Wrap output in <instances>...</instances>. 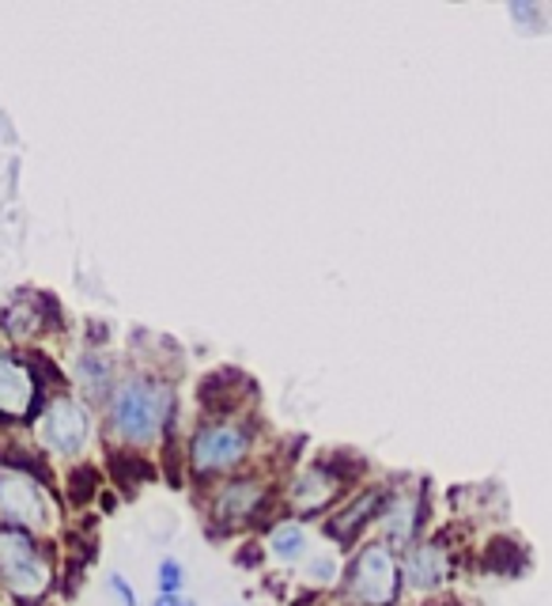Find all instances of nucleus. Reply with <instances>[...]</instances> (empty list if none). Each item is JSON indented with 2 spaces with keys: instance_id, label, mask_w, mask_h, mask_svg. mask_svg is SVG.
<instances>
[{
  "instance_id": "7",
  "label": "nucleus",
  "mask_w": 552,
  "mask_h": 606,
  "mask_svg": "<svg viewBox=\"0 0 552 606\" xmlns=\"http://www.w3.org/2000/svg\"><path fill=\"white\" fill-rule=\"evenodd\" d=\"M0 515L20 527H43L46 501L27 474H0Z\"/></svg>"
},
{
  "instance_id": "19",
  "label": "nucleus",
  "mask_w": 552,
  "mask_h": 606,
  "mask_svg": "<svg viewBox=\"0 0 552 606\" xmlns=\"http://www.w3.org/2000/svg\"><path fill=\"white\" fill-rule=\"evenodd\" d=\"M152 606H193V599H186V595H160Z\"/></svg>"
},
{
  "instance_id": "14",
  "label": "nucleus",
  "mask_w": 552,
  "mask_h": 606,
  "mask_svg": "<svg viewBox=\"0 0 552 606\" xmlns=\"http://www.w3.org/2000/svg\"><path fill=\"white\" fill-rule=\"evenodd\" d=\"M307 531L300 527V523H287V527H277L273 538H269V550H273L280 561H303L307 557Z\"/></svg>"
},
{
  "instance_id": "6",
  "label": "nucleus",
  "mask_w": 552,
  "mask_h": 606,
  "mask_svg": "<svg viewBox=\"0 0 552 606\" xmlns=\"http://www.w3.org/2000/svg\"><path fill=\"white\" fill-rule=\"evenodd\" d=\"M455 572V561H450V550L443 543H420L406 553V564H401V580H406L413 592H435L443 587Z\"/></svg>"
},
{
  "instance_id": "16",
  "label": "nucleus",
  "mask_w": 552,
  "mask_h": 606,
  "mask_svg": "<svg viewBox=\"0 0 552 606\" xmlns=\"http://www.w3.org/2000/svg\"><path fill=\"white\" fill-rule=\"evenodd\" d=\"M121 470V486H129V489H137L140 486V478H148V463H140V458L133 455H121V458H114V474Z\"/></svg>"
},
{
  "instance_id": "4",
  "label": "nucleus",
  "mask_w": 552,
  "mask_h": 606,
  "mask_svg": "<svg viewBox=\"0 0 552 606\" xmlns=\"http://www.w3.org/2000/svg\"><path fill=\"white\" fill-rule=\"evenodd\" d=\"M38 436L54 455H80L92 436V417L72 398H54L38 421Z\"/></svg>"
},
{
  "instance_id": "12",
  "label": "nucleus",
  "mask_w": 552,
  "mask_h": 606,
  "mask_svg": "<svg viewBox=\"0 0 552 606\" xmlns=\"http://www.w3.org/2000/svg\"><path fill=\"white\" fill-rule=\"evenodd\" d=\"M416 512L420 508H416L413 497H394V501L383 508V531H386V538H390L394 546L413 543L416 523H420Z\"/></svg>"
},
{
  "instance_id": "10",
  "label": "nucleus",
  "mask_w": 552,
  "mask_h": 606,
  "mask_svg": "<svg viewBox=\"0 0 552 606\" xmlns=\"http://www.w3.org/2000/svg\"><path fill=\"white\" fill-rule=\"evenodd\" d=\"M378 508H383V493H378V489H371V493H364L360 501H352L349 508H344L341 515H333L326 531L337 538V543H352V538L360 535V527H364V523L378 512Z\"/></svg>"
},
{
  "instance_id": "2",
  "label": "nucleus",
  "mask_w": 552,
  "mask_h": 606,
  "mask_svg": "<svg viewBox=\"0 0 552 606\" xmlns=\"http://www.w3.org/2000/svg\"><path fill=\"white\" fill-rule=\"evenodd\" d=\"M0 584L20 599H38L49 587V561L20 527L0 531Z\"/></svg>"
},
{
  "instance_id": "18",
  "label": "nucleus",
  "mask_w": 552,
  "mask_h": 606,
  "mask_svg": "<svg viewBox=\"0 0 552 606\" xmlns=\"http://www.w3.org/2000/svg\"><path fill=\"white\" fill-rule=\"evenodd\" d=\"M310 576L322 580V584H326V580H333L337 576V561H333V557H318V561L310 564Z\"/></svg>"
},
{
  "instance_id": "9",
  "label": "nucleus",
  "mask_w": 552,
  "mask_h": 606,
  "mask_svg": "<svg viewBox=\"0 0 552 606\" xmlns=\"http://www.w3.org/2000/svg\"><path fill=\"white\" fill-rule=\"evenodd\" d=\"M31 403H35V380H31V372H23L12 357L0 353V413L27 417Z\"/></svg>"
},
{
  "instance_id": "8",
  "label": "nucleus",
  "mask_w": 552,
  "mask_h": 606,
  "mask_svg": "<svg viewBox=\"0 0 552 606\" xmlns=\"http://www.w3.org/2000/svg\"><path fill=\"white\" fill-rule=\"evenodd\" d=\"M337 489H341V474H333L329 466H310L295 478L292 486V504L300 512H322V508L333 501Z\"/></svg>"
},
{
  "instance_id": "13",
  "label": "nucleus",
  "mask_w": 552,
  "mask_h": 606,
  "mask_svg": "<svg viewBox=\"0 0 552 606\" xmlns=\"http://www.w3.org/2000/svg\"><path fill=\"white\" fill-rule=\"evenodd\" d=\"M4 330L12 334V338H31V334H38L43 330V311H38V303H8V311H4Z\"/></svg>"
},
{
  "instance_id": "1",
  "label": "nucleus",
  "mask_w": 552,
  "mask_h": 606,
  "mask_svg": "<svg viewBox=\"0 0 552 606\" xmlns=\"http://www.w3.org/2000/svg\"><path fill=\"white\" fill-rule=\"evenodd\" d=\"M167 391L152 380H126L114 391V429L129 440V444H148L155 440L160 424L167 421Z\"/></svg>"
},
{
  "instance_id": "17",
  "label": "nucleus",
  "mask_w": 552,
  "mask_h": 606,
  "mask_svg": "<svg viewBox=\"0 0 552 606\" xmlns=\"http://www.w3.org/2000/svg\"><path fill=\"white\" fill-rule=\"evenodd\" d=\"M110 587H114V595L121 599V606H140L137 603V592L129 587V580L121 576V572H114V576H110Z\"/></svg>"
},
{
  "instance_id": "3",
  "label": "nucleus",
  "mask_w": 552,
  "mask_h": 606,
  "mask_svg": "<svg viewBox=\"0 0 552 606\" xmlns=\"http://www.w3.org/2000/svg\"><path fill=\"white\" fill-rule=\"evenodd\" d=\"M349 592L364 606H394L401 592V561L390 546H364L349 569Z\"/></svg>"
},
{
  "instance_id": "5",
  "label": "nucleus",
  "mask_w": 552,
  "mask_h": 606,
  "mask_svg": "<svg viewBox=\"0 0 552 606\" xmlns=\"http://www.w3.org/2000/svg\"><path fill=\"white\" fill-rule=\"evenodd\" d=\"M246 452H250V436L235 424H209L193 436V466L201 474H212V470H227V466L243 463Z\"/></svg>"
},
{
  "instance_id": "15",
  "label": "nucleus",
  "mask_w": 552,
  "mask_h": 606,
  "mask_svg": "<svg viewBox=\"0 0 552 606\" xmlns=\"http://www.w3.org/2000/svg\"><path fill=\"white\" fill-rule=\"evenodd\" d=\"M183 584H186V569H183V561H175V557H167V561L160 564V595H183Z\"/></svg>"
},
{
  "instance_id": "11",
  "label": "nucleus",
  "mask_w": 552,
  "mask_h": 606,
  "mask_svg": "<svg viewBox=\"0 0 552 606\" xmlns=\"http://www.w3.org/2000/svg\"><path fill=\"white\" fill-rule=\"evenodd\" d=\"M261 501H266V489L258 481H231L216 497V515L220 520H246V515L258 512Z\"/></svg>"
}]
</instances>
